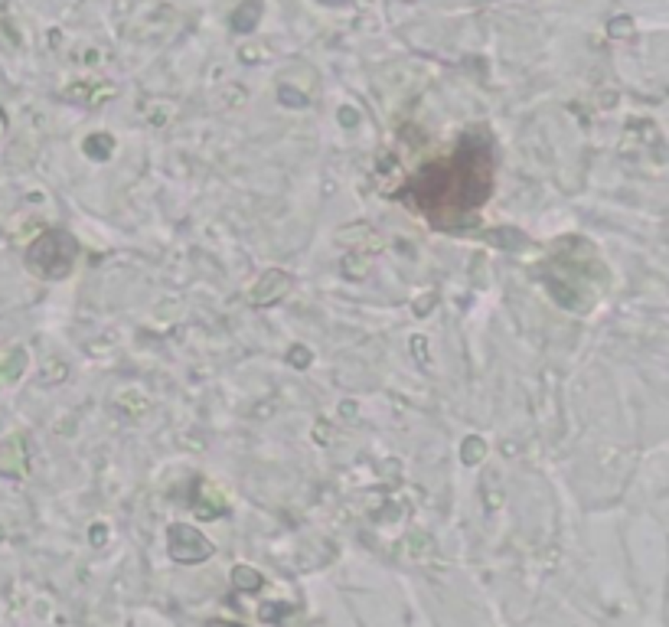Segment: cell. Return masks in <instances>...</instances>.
Masks as SVG:
<instances>
[{
    "label": "cell",
    "mask_w": 669,
    "mask_h": 627,
    "mask_svg": "<svg viewBox=\"0 0 669 627\" xmlns=\"http://www.w3.org/2000/svg\"><path fill=\"white\" fill-rule=\"evenodd\" d=\"M72 258H76V242L62 232H52L30 248V265L46 278H62L72 268Z\"/></svg>",
    "instance_id": "7a4b0ae2"
},
{
    "label": "cell",
    "mask_w": 669,
    "mask_h": 627,
    "mask_svg": "<svg viewBox=\"0 0 669 627\" xmlns=\"http://www.w3.org/2000/svg\"><path fill=\"white\" fill-rule=\"evenodd\" d=\"M487 170H490V154H487V147L470 154V147L460 144L454 163L431 167L418 180V187H415L418 203L424 206V212H434V222H441L444 212H474L477 206L487 200L490 190L460 187V180H470V177H477V173H487Z\"/></svg>",
    "instance_id": "6da1fadb"
}]
</instances>
